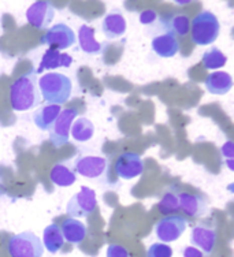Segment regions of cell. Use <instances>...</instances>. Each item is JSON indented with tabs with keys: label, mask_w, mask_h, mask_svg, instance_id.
Here are the masks:
<instances>
[{
	"label": "cell",
	"mask_w": 234,
	"mask_h": 257,
	"mask_svg": "<svg viewBox=\"0 0 234 257\" xmlns=\"http://www.w3.org/2000/svg\"><path fill=\"white\" fill-rule=\"evenodd\" d=\"M201 63H203L205 70L214 71V70L222 69L224 64L227 63V56L219 48L212 47L211 50L205 51L203 58H201Z\"/></svg>",
	"instance_id": "cell-25"
},
{
	"label": "cell",
	"mask_w": 234,
	"mask_h": 257,
	"mask_svg": "<svg viewBox=\"0 0 234 257\" xmlns=\"http://www.w3.org/2000/svg\"><path fill=\"white\" fill-rule=\"evenodd\" d=\"M105 256L107 257H130V253L126 247L120 245V243H111V245L107 246Z\"/></svg>",
	"instance_id": "cell-28"
},
{
	"label": "cell",
	"mask_w": 234,
	"mask_h": 257,
	"mask_svg": "<svg viewBox=\"0 0 234 257\" xmlns=\"http://www.w3.org/2000/svg\"><path fill=\"white\" fill-rule=\"evenodd\" d=\"M78 44L85 54L97 55L103 51V45L95 39V29L88 25H81L78 29Z\"/></svg>",
	"instance_id": "cell-22"
},
{
	"label": "cell",
	"mask_w": 234,
	"mask_h": 257,
	"mask_svg": "<svg viewBox=\"0 0 234 257\" xmlns=\"http://www.w3.org/2000/svg\"><path fill=\"white\" fill-rule=\"evenodd\" d=\"M158 20V14L154 10H145L140 14V22L143 25H151Z\"/></svg>",
	"instance_id": "cell-29"
},
{
	"label": "cell",
	"mask_w": 234,
	"mask_h": 257,
	"mask_svg": "<svg viewBox=\"0 0 234 257\" xmlns=\"http://www.w3.org/2000/svg\"><path fill=\"white\" fill-rule=\"evenodd\" d=\"M71 64H73V58L70 55L62 54L58 50L48 48L43 55L40 66H39V69L36 70V73L41 74L43 71L60 69V67H70Z\"/></svg>",
	"instance_id": "cell-14"
},
{
	"label": "cell",
	"mask_w": 234,
	"mask_h": 257,
	"mask_svg": "<svg viewBox=\"0 0 234 257\" xmlns=\"http://www.w3.org/2000/svg\"><path fill=\"white\" fill-rule=\"evenodd\" d=\"M39 89L41 99L48 104L62 105L69 101L73 93V82L65 74L59 73H47L39 78Z\"/></svg>",
	"instance_id": "cell-2"
},
{
	"label": "cell",
	"mask_w": 234,
	"mask_h": 257,
	"mask_svg": "<svg viewBox=\"0 0 234 257\" xmlns=\"http://www.w3.org/2000/svg\"><path fill=\"white\" fill-rule=\"evenodd\" d=\"M188 222L184 216L167 215L155 224V235L160 242L170 243L177 241L186 230Z\"/></svg>",
	"instance_id": "cell-6"
},
{
	"label": "cell",
	"mask_w": 234,
	"mask_h": 257,
	"mask_svg": "<svg viewBox=\"0 0 234 257\" xmlns=\"http://www.w3.org/2000/svg\"><path fill=\"white\" fill-rule=\"evenodd\" d=\"M126 29H128V22L124 15L118 11L107 14L101 22V30L108 40L120 39L126 33Z\"/></svg>",
	"instance_id": "cell-16"
},
{
	"label": "cell",
	"mask_w": 234,
	"mask_h": 257,
	"mask_svg": "<svg viewBox=\"0 0 234 257\" xmlns=\"http://www.w3.org/2000/svg\"><path fill=\"white\" fill-rule=\"evenodd\" d=\"M162 26L165 32H169L171 35L184 37L189 33L190 20L185 14H173L162 21Z\"/></svg>",
	"instance_id": "cell-21"
},
{
	"label": "cell",
	"mask_w": 234,
	"mask_h": 257,
	"mask_svg": "<svg viewBox=\"0 0 234 257\" xmlns=\"http://www.w3.org/2000/svg\"><path fill=\"white\" fill-rule=\"evenodd\" d=\"M51 182L59 186V188H69L74 185L77 181V175L73 171V168L69 167L65 163H58L51 168L50 171Z\"/></svg>",
	"instance_id": "cell-23"
},
{
	"label": "cell",
	"mask_w": 234,
	"mask_h": 257,
	"mask_svg": "<svg viewBox=\"0 0 234 257\" xmlns=\"http://www.w3.org/2000/svg\"><path fill=\"white\" fill-rule=\"evenodd\" d=\"M151 45H152L155 54L160 58H173L179 51V43L177 41V37L169 32H165L163 35L155 36Z\"/></svg>",
	"instance_id": "cell-17"
},
{
	"label": "cell",
	"mask_w": 234,
	"mask_h": 257,
	"mask_svg": "<svg viewBox=\"0 0 234 257\" xmlns=\"http://www.w3.org/2000/svg\"><path fill=\"white\" fill-rule=\"evenodd\" d=\"M190 243L204 254H211L216 243V231L214 227L205 224H197L190 232Z\"/></svg>",
	"instance_id": "cell-12"
},
{
	"label": "cell",
	"mask_w": 234,
	"mask_h": 257,
	"mask_svg": "<svg viewBox=\"0 0 234 257\" xmlns=\"http://www.w3.org/2000/svg\"><path fill=\"white\" fill-rule=\"evenodd\" d=\"M222 155H223L224 158H229L231 159L234 156V145L231 141H227V143L224 144L223 147H222Z\"/></svg>",
	"instance_id": "cell-31"
},
{
	"label": "cell",
	"mask_w": 234,
	"mask_h": 257,
	"mask_svg": "<svg viewBox=\"0 0 234 257\" xmlns=\"http://www.w3.org/2000/svg\"><path fill=\"white\" fill-rule=\"evenodd\" d=\"M7 250L10 257H43L44 246L35 232L24 231L9 239Z\"/></svg>",
	"instance_id": "cell-4"
},
{
	"label": "cell",
	"mask_w": 234,
	"mask_h": 257,
	"mask_svg": "<svg viewBox=\"0 0 234 257\" xmlns=\"http://www.w3.org/2000/svg\"><path fill=\"white\" fill-rule=\"evenodd\" d=\"M0 196H2V192H0Z\"/></svg>",
	"instance_id": "cell-33"
},
{
	"label": "cell",
	"mask_w": 234,
	"mask_h": 257,
	"mask_svg": "<svg viewBox=\"0 0 234 257\" xmlns=\"http://www.w3.org/2000/svg\"><path fill=\"white\" fill-rule=\"evenodd\" d=\"M37 73L32 70L17 78L10 86L11 108L18 112L30 111L41 103V94L37 82Z\"/></svg>",
	"instance_id": "cell-1"
},
{
	"label": "cell",
	"mask_w": 234,
	"mask_h": 257,
	"mask_svg": "<svg viewBox=\"0 0 234 257\" xmlns=\"http://www.w3.org/2000/svg\"><path fill=\"white\" fill-rule=\"evenodd\" d=\"M60 231L63 234L65 241L73 245H78L86 237V226L85 223L75 218H66L60 224Z\"/></svg>",
	"instance_id": "cell-18"
},
{
	"label": "cell",
	"mask_w": 234,
	"mask_h": 257,
	"mask_svg": "<svg viewBox=\"0 0 234 257\" xmlns=\"http://www.w3.org/2000/svg\"><path fill=\"white\" fill-rule=\"evenodd\" d=\"M43 246L48 250L52 254L58 253L65 245V238H63V234L60 231V227L55 223H51L47 227L44 228V232H43Z\"/></svg>",
	"instance_id": "cell-20"
},
{
	"label": "cell",
	"mask_w": 234,
	"mask_h": 257,
	"mask_svg": "<svg viewBox=\"0 0 234 257\" xmlns=\"http://www.w3.org/2000/svg\"><path fill=\"white\" fill-rule=\"evenodd\" d=\"M97 207V198L96 192L93 189L82 186L80 192H77L70 198L69 203L66 205V212L69 218H86L90 213L95 212Z\"/></svg>",
	"instance_id": "cell-5"
},
{
	"label": "cell",
	"mask_w": 234,
	"mask_h": 257,
	"mask_svg": "<svg viewBox=\"0 0 234 257\" xmlns=\"http://www.w3.org/2000/svg\"><path fill=\"white\" fill-rule=\"evenodd\" d=\"M95 134V124L88 118H78L71 124V137L78 143L89 141Z\"/></svg>",
	"instance_id": "cell-24"
},
{
	"label": "cell",
	"mask_w": 234,
	"mask_h": 257,
	"mask_svg": "<svg viewBox=\"0 0 234 257\" xmlns=\"http://www.w3.org/2000/svg\"><path fill=\"white\" fill-rule=\"evenodd\" d=\"M175 5L178 6H186V5H190V3H193L196 0H173Z\"/></svg>",
	"instance_id": "cell-32"
},
{
	"label": "cell",
	"mask_w": 234,
	"mask_h": 257,
	"mask_svg": "<svg viewBox=\"0 0 234 257\" xmlns=\"http://www.w3.org/2000/svg\"><path fill=\"white\" fill-rule=\"evenodd\" d=\"M192 41L196 45H209L218 39L220 32V24L216 15L211 11H201L196 15L190 25Z\"/></svg>",
	"instance_id": "cell-3"
},
{
	"label": "cell",
	"mask_w": 234,
	"mask_h": 257,
	"mask_svg": "<svg viewBox=\"0 0 234 257\" xmlns=\"http://www.w3.org/2000/svg\"><path fill=\"white\" fill-rule=\"evenodd\" d=\"M205 89L211 94L223 96L233 88V78L226 71H212L204 81Z\"/></svg>",
	"instance_id": "cell-15"
},
{
	"label": "cell",
	"mask_w": 234,
	"mask_h": 257,
	"mask_svg": "<svg viewBox=\"0 0 234 257\" xmlns=\"http://www.w3.org/2000/svg\"><path fill=\"white\" fill-rule=\"evenodd\" d=\"M182 254H184V257H204L203 252L194 246H186L184 249Z\"/></svg>",
	"instance_id": "cell-30"
},
{
	"label": "cell",
	"mask_w": 234,
	"mask_h": 257,
	"mask_svg": "<svg viewBox=\"0 0 234 257\" xmlns=\"http://www.w3.org/2000/svg\"><path fill=\"white\" fill-rule=\"evenodd\" d=\"M108 167L107 159L101 156H82L75 160V173L85 178L96 179L103 177Z\"/></svg>",
	"instance_id": "cell-11"
},
{
	"label": "cell",
	"mask_w": 234,
	"mask_h": 257,
	"mask_svg": "<svg viewBox=\"0 0 234 257\" xmlns=\"http://www.w3.org/2000/svg\"><path fill=\"white\" fill-rule=\"evenodd\" d=\"M60 105L58 104H47L44 107H41L33 114V123L43 132H50L52 124L55 123L58 115L60 114Z\"/></svg>",
	"instance_id": "cell-19"
},
{
	"label": "cell",
	"mask_w": 234,
	"mask_h": 257,
	"mask_svg": "<svg viewBox=\"0 0 234 257\" xmlns=\"http://www.w3.org/2000/svg\"><path fill=\"white\" fill-rule=\"evenodd\" d=\"M115 173L125 181L135 179L144 173V162L139 154L125 152L115 162Z\"/></svg>",
	"instance_id": "cell-10"
},
{
	"label": "cell",
	"mask_w": 234,
	"mask_h": 257,
	"mask_svg": "<svg viewBox=\"0 0 234 257\" xmlns=\"http://www.w3.org/2000/svg\"><path fill=\"white\" fill-rule=\"evenodd\" d=\"M147 257H173V247L169 243L155 242L148 247Z\"/></svg>",
	"instance_id": "cell-27"
},
{
	"label": "cell",
	"mask_w": 234,
	"mask_h": 257,
	"mask_svg": "<svg viewBox=\"0 0 234 257\" xmlns=\"http://www.w3.org/2000/svg\"><path fill=\"white\" fill-rule=\"evenodd\" d=\"M75 33L66 24H56L41 37V44L48 45L52 50L58 51L67 50L75 44Z\"/></svg>",
	"instance_id": "cell-8"
},
{
	"label": "cell",
	"mask_w": 234,
	"mask_h": 257,
	"mask_svg": "<svg viewBox=\"0 0 234 257\" xmlns=\"http://www.w3.org/2000/svg\"><path fill=\"white\" fill-rule=\"evenodd\" d=\"M55 17V9L48 0H37L26 11V20L36 29H47Z\"/></svg>",
	"instance_id": "cell-9"
},
{
	"label": "cell",
	"mask_w": 234,
	"mask_h": 257,
	"mask_svg": "<svg viewBox=\"0 0 234 257\" xmlns=\"http://www.w3.org/2000/svg\"><path fill=\"white\" fill-rule=\"evenodd\" d=\"M158 209L162 215H175L179 211L178 194L167 192L163 194V197L158 204Z\"/></svg>",
	"instance_id": "cell-26"
},
{
	"label": "cell",
	"mask_w": 234,
	"mask_h": 257,
	"mask_svg": "<svg viewBox=\"0 0 234 257\" xmlns=\"http://www.w3.org/2000/svg\"><path fill=\"white\" fill-rule=\"evenodd\" d=\"M77 116H78V111L75 108H67L60 111L55 123L52 124L50 130V141L55 148H60L69 143L70 128Z\"/></svg>",
	"instance_id": "cell-7"
},
{
	"label": "cell",
	"mask_w": 234,
	"mask_h": 257,
	"mask_svg": "<svg viewBox=\"0 0 234 257\" xmlns=\"http://www.w3.org/2000/svg\"><path fill=\"white\" fill-rule=\"evenodd\" d=\"M178 201L179 209L192 218H201L208 212V203L201 194L179 193Z\"/></svg>",
	"instance_id": "cell-13"
}]
</instances>
